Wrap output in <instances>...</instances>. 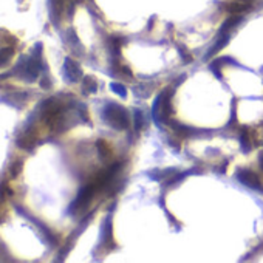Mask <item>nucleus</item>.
Returning a JSON list of instances; mask_svg holds the SVG:
<instances>
[{
  "label": "nucleus",
  "instance_id": "6",
  "mask_svg": "<svg viewBox=\"0 0 263 263\" xmlns=\"http://www.w3.org/2000/svg\"><path fill=\"white\" fill-rule=\"evenodd\" d=\"M50 5H51V16L53 19H56V14H59L61 11V0H50Z\"/></svg>",
  "mask_w": 263,
  "mask_h": 263
},
{
  "label": "nucleus",
  "instance_id": "1",
  "mask_svg": "<svg viewBox=\"0 0 263 263\" xmlns=\"http://www.w3.org/2000/svg\"><path fill=\"white\" fill-rule=\"evenodd\" d=\"M104 115L115 128H125L128 125L127 111H124L119 105H108Z\"/></svg>",
  "mask_w": 263,
  "mask_h": 263
},
{
  "label": "nucleus",
  "instance_id": "4",
  "mask_svg": "<svg viewBox=\"0 0 263 263\" xmlns=\"http://www.w3.org/2000/svg\"><path fill=\"white\" fill-rule=\"evenodd\" d=\"M11 54H13V48H4V50H0V67L5 65L10 61Z\"/></svg>",
  "mask_w": 263,
  "mask_h": 263
},
{
  "label": "nucleus",
  "instance_id": "3",
  "mask_svg": "<svg viewBox=\"0 0 263 263\" xmlns=\"http://www.w3.org/2000/svg\"><path fill=\"white\" fill-rule=\"evenodd\" d=\"M237 177H238V180H240L243 184H246V186H249V187H254V189H261V191H263V186H260V180H258V177H257L254 172L241 171V172L237 174Z\"/></svg>",
  "mask_w": 263,
  "mask_h": 263
},
{
  "label": "nucleus",
  "instance_id": "5",
  "mask_svg": "<svg viewBox=\"0 0 263 263\" xmlns=\"http://www.w3.org/2000/svg\"><path fill=\"white\" fill-rule=\"evenodd\" d=\"M84 90H85V91L88 90V93H95V91H96V82H95V79H93V78H85Z\"/></svg>",
  "mask_w": 263,
  "mask_h": 263
},
{
  "label": "nucleus",
  "instance_id": "8",
  "mask_svg": "<svg viewBox=\"0 0 263 263\" xmlns=\"http://www.w3.org/2000/svg\"><path fill=\"white\" fill-rule=\"evenodd\" d=\"M137 128H141V122H143V116H141V113L140 111H137Z\"/></svg>",
  "mask_w": 263,
  "mask_h": 263
},
{
  "label": "nucleus",
  "instance_id": "2",
  "mask_svg": "<svg viewBox=\"0 0 263 263\" xmlns=\"http://www.w3.org/2000/svg\"><path fill=\"white\" fill-rule=\"evenodd\" d=\"M64 76L70 82H76L81 78V68H79V65L74 61H71L70 58L65 59V64H64Z\"/></svg>",
  "mask_w": 263,
  "mask_h": 263
},
{
  "label": "nucleus",
  "instance_id": "7",
  "mask_svg": "<svg viewBox=\"0 0 263 263\" xmlns=\"http://www.w3.org/2000/svg\"><path fill=\"white\" fill-rule=\"evenodd\" d=\"M111 90H115V91H118L121 96H125V88L122 87V85H119V84H111Z\"/></svg>",
  "mask_w": 263,
  "mask_h": 263
}]
</instances>
